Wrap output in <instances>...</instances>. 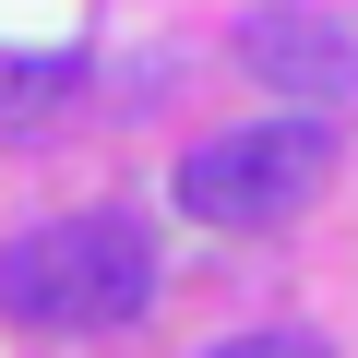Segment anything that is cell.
Masks as SVG:
<instances>
[{"label": "cell", "instance_id": "5", "mask_svg": "<svg viewBox=\"0 0 358 358\" xmlns=\"http://www.w3.org/2000/svg\"><path fill=\"white\" fill-rule=\"evenodd\" d=\"M203 358H334L322 334H227V346H203Z\"/></svg>", "mask_w": 358, "mask_h": 358}, {"label": "cell", "instance_id": "2", "mask_svg": "<svg viewBox=\"0 0 358 358\" xmlns=\"http://www.w3.org/2000/svg\"><path fill=\"white\" fill-rule=\"evenodd\" d=\"M334 167V131L322 120H239L215 143L179 155V215H203V227H275L310 203V179Z\"/></svg>", "mask_w": 358, "mask_h": 358}, {"label": "cell", "instance_id": "3", "mask_svg": "<svg viewBox=\"0 0 358 358\" xmlns=\"http://www.w3.org/2000/svg\"><path fill=\"white\" fill-rule=\"evenodd\" d=\"M239 60H251L275 96H299V120L358 96V48H346V24H322V13H251V24H239Z\"/></svg>", "mask_w": 358, "mask_h": 358}, {"label": "cell", "instance_id": "4", "mask_svg": "<svg viewBox=\"0 0 358 358\" xmlns=\"http://www.w3.org/2000/svg\"><path fill=\"white\" fill-rule=\"evenodd\" d=\"M72 84H84V60H72V48H36V60H24V48H0V131H36Z\"/></svg>", "mask_w": 358, "mask_h": 358}, {"label": "cell", "instance_id": "1", "mask_svg": "<svg viewBox=\"0 0 358 358\" xmlns=\"http://www.w3.org/2000/svg\"><path fill=\"white\" fill-rule=\"evenodd\" d=\"M143 299H155V239L120 203L60 215V227H36V239L0 251V310H13V322L96 334V322H143Z\"/></svg>", "mask_w": 358, "mask_h": 358}]
</instances>
